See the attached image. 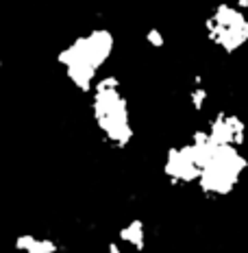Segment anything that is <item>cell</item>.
I'll return each instance as SVG.
<instances>
[{
    "label": "cell",
    "instance_id": "1",
    "mask_svg": "<svg viewBox=\"0 0 248 253\" xmlns=\"http://www.w3.org/2000/svg\"><path fill=\"white\" fill-rule=\"evenodd\" d=\"M94 118L100 126L107 142L115 146H124L131 140L133 131L129 125V109L120 94V85L113 77H107L96 85L94 92Z\"/></svg>",
    "mask_w": 248,
    "mask_h": 253
},
{
    "label": "cell",
    "instance_id": "2",
    "mask_svg": "<svg viewBox=\"0 0 248 253\" xmlns=\"http://www.w3.org/2000/svg\"><path fill=\"white\" fill-rule=\"evenodd\" d=\"M209 40L224 52H235L248 42V18L235 4L220 2L207 18Z\"/></svg>",
    "mask_w": 248,
    "mask_h": 253
},
{
    "label": "cell",
    "instance_id": "3",
    "mask_svg": "<svg viewBox=\"0 0 248 253\" xmlns=\"http://www.w3.org/2000/svg\"><path fill=\"white\" fill-rule=\"evenodd\" d=\"M15 251L18 253H59V245L52 238L24 234L15 240Z\"/></svg>",
    "mask_w": 248,
    "mask_h": 253
},
{
    "label": "cell",
    "instance_id": "4",
    "mask_svg": "<svg viewBox=\"0 0 248 253\" xmlns=\"http://www.w3.org/2000/svg\"><path fill=\"white\" fill-rule=\"evenodd\" d=\"M120 240L129 247H142V242H144V227H142L140 220H133V223L126 225L120 231Z\"/></svg>",
    "mask_w": 248,
    "mask_h": 253
},
{
    "label": "cell",
    "instance_id": "5",
    "mask_svg": "<svg viewBox=\"0 0 248 253\" xmlns=\"http://www.w3.org/2000/svg\"><path fill=\"white\" fill-rule=\"evenodd\" d=\"M150 42L152 46H157V48H159V46H163V38H161V33L157 29H152V31H148V38H146Z\"/></svg>",
    "mask_w": 248,
    "mask_h": 253
},
{
    "label": "cell",
    "instance_id": "6",
    "mask_svg": "<svg viewBox=\"0 0 248 253\" xmlns=\"http://www.w3.org/2000/svg\"><path fill=\"white\" fill-rule=\"evenodd\" d=\"M233 4H235L237 9H242V11H244V9H248V0H235Z\"/></svg>",
    "mask_w": 248,
    "mask_h": 253
}]
</instances>
